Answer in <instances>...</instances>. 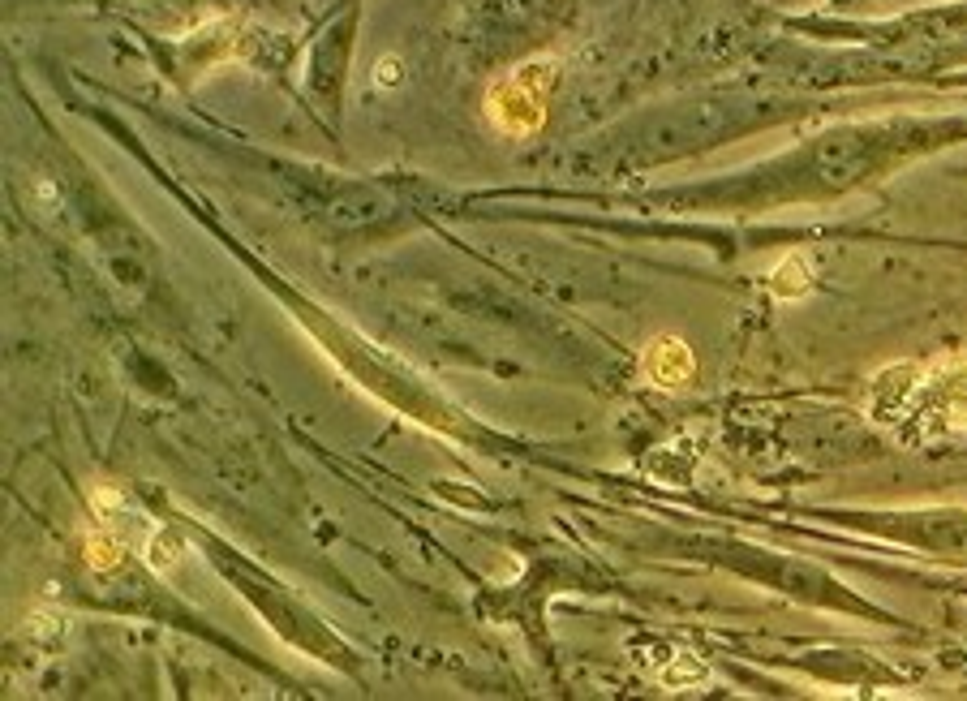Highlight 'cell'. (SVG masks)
Wrapping results in <instances>:
<instances>
[{
    "instance_id": "obj_4",
    "label": "cell",
    "mask_w": 967,
    "mask_h": 701,
    "mask_svg": "<svg viewBox=\"0 0 967 701\" xmlns=\"http://www.w3.org/2000/svg\"><path fill=\"white\" fill-rule=\"evenodd\" d=\"M121 551H125V542H121V538H112L104 525H91V529H86V564H91V568H99V572L117 568V564H121Z\"/></svg>"
},
{
    "instance_id": "obj_2",
    "label": "cell",
    "mask_w": 967,
    "mask_h": 701,
    "mask_svg": "<svg viewBox=\"0 0 967 701\" xmlns=\"http://www.w3.org/2000/svg\"><path fill=\"white\" fill-rule=\"evenodd\" d=\"M91 508H95V525H104L112 538H121L125 551H138L151 568L164 572V568H172L181 560V551H185L181 538L172 534V529L155 525L147 512H138L121 491H108V486H104V491H95Z\"/></svg>"
},
{
    "instance_id": "obj_5",
    "label": "cell",
    "mask_w": 967,
    "mask_h": 701,
    "mask_svg": "<svg viewBox=\"0 0 967 701\" xmlns=\"http://www.w3.org/2000/svg\"><path fill=\"white\" fill-rule=\"evenodd\" d=\"M796 271H804L800 259H787L783 267H778V271H774V280H770V284H774V293H787V297H791V293H800V289H804V276L796 280Z\"/></svg>"
},
{
    "instance_id": "obj_1",
    "label": "cell",
    "mask_w": 967,
    "mask_h": 701,
    "mask_svg": "<svg viewBox=\"0 0 967 701\" xmlns=\"http://www.w3.org/2000/svg\"><path fill=\"white\" fill-rule=\"evenodd\" d=\"M559 82V65L551 56H533V61L508 69L495 78V87L486 91V117L495 130L512 138H529L546 125V104Z\"/></svg>"
},
{
    "instance_id": "obj_6",
    "label": "cell",
    "mask_w": 967,
    "mask_h": 701,
    "mask_svg": "<svg viewBox=\"0 0 967 701\" xmlns=\"http://www.w3.org/2000/svg\"><path fill=\"white\" fill-rule=\"evenodd\" d=\"M374 78H379V82H396L400 78V61H396V56H392V61H379V74H374Z\"/></svg>"
},
{
    "instance_id": "obj_3",
    "label": "cell",
    "mask_w": 967,
    "mask_h": 701,
    "mask_svg": "<svg viewBox=\"0 0 967 701\" xmlns=\"http://www.w3.org/2000/svg\"><path fill=\"white\" fill-rule=\"evenodd\" d=\"M692 370H697V362H692V349L680 336H654L641 349V375L654 388H684Z\"/></svg>"
}]
</instances>
